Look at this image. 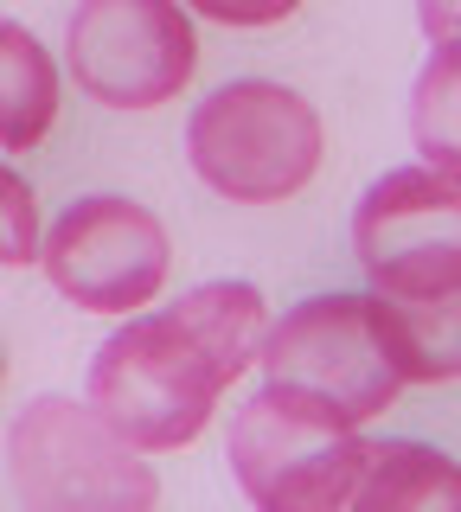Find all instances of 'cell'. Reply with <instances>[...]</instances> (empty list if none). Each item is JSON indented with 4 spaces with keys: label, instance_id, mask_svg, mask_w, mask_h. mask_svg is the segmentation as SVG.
<instances>
[{
    "label": "cell",
    "instance_id": "cell-10",
    "mask_svg": "<svg viewBox=\"0 0 461 512\" xmlns=\"http://www.w3.org/2000/svg\"><path fill=\"white\" fill-rule=\"evenodd\" d=\"M455 500H461V474L442 448H429V442H372L365 448V474L353 487V506L429 512V506H455Z\"/></svg>",
    "mask_w": 461,
    "mask_h": 512
},
{
    "label": "cell",
    "instance_id": "cell-13",
    "mask_svg": "<svg viewBox=\"0 0 461 512\" xmlns=\"http://www.w3.org/2000/svg\"><path fill=\"white\" fill-rule=\"evenodd\" d=\"M39 256V199L26 186V173H13L0 160V269H20Z\"/></svg>",
    "mask_w": 461,
    "mask_h": 512
},
{
    "label": "cell",
    "instance_id": "cell-16",
    "mask_svg": "<svg viewBox=\"0 0 461 512\" xmlns=\"http://www.w3.org/2000/svg\"><path fill=\"white\" fill-rule=\"evenodd\" d=\"M0 378H7V359H0Z\"/></svg>",
    "mask_w": 461,
    "mask_h": 512
},
{
    "label": "cell",
    "instance_id": "cell-5",
    "mask_svg": "<svg viewBox=\"0 0 461 512\" xmlns=\"http://www.w3.org/2000/svg\"><path fill=\"white\" fill-rule=\"evenodd\" d=\"M365 442L353 423L301 404V397L263 384L231 416V474L250 506L263 512H333L353 506L365 474Z\"/></svg>",
    "mask_w": 461,
    "mask_h": 512
},
{
    "label": "cell",
    "instance_id": "cell-9",
    "mask_svg": "<svg viewBox=\"0 0 461 512\" xmlns=\"http://www.w3.org/2000/svg\"><path fill=\"white\" fill-rule=\"evenodd\" d=\"M58 122V64L20 20H0V148L26 154Z\"/></svg>",
    "mask_w": 461,
    "mask_h": 512
},
{
    "label": "cell",
    "instance_id": "cell-4",
    "mask_svg": "<svg viewBox=\"0 0 461 512\" xmlns=\"http://www.w3.org/2000/svg\"><path fill=\"white\" fill-rule=\"evenodd\" d=\"M7 461L33 512H141L161 500L141 448L77 397H33L7 429Z\"/></svg>",
    "mask_w": 461,
    "mask_h": 512
},
{
    "label": "cell",
    "instance_id": "cell-1",
    "mask_svg": "<svg viewBox=\"0 0 461 512\" xmlns=\"http://www.w3.org/2000/svg\"><path fill=\"white\" fill-rule=\"evenodd\" d=\"M257 365L276 391L365 429L410 384L404 346L378 295H314L263 327Z\"/></svg>",
    "mask_w": 461,
    "mask_h": 512
},
{
    "label": "cell",
    "instance_id": "cell-2",
    "mask_svg": "<svg viewBox=\"0 0 461 512\" xmlns=\"http://www.w3.org/2000/svg\"><path fill=\"white\" fill-rule=\"evenodd\" d=\"M225 384V365L173 308L129 314V327H116L90 359V410L122 442L167 455V448L199 442Z\"/></svg>",
    "mask_w": 461,
    "mask_h": 512
},
{
    "label": "cell",
    "instance_id": "cell-3",
    "mask_svg": "<svg viewBox=\"0 0 461 512\" xmlns=\"http://www.w3.org/2000/svg\"><path fill=\"white\" fill-rule=\"evenodd\" d=\"M186 154L193 173L231 205H276L295 199L321 173L327 128L314 116L308 96L269 77H237L212 90L186 122Z\"/></svg>",
    "mask_w": 461,
    "mask_h": 512
},
{
    "label": "cell",
    "instance_id": "cell-7",
    "mask_svg": "<svg viewBox=\"0 0 461 512\" xmlns=\"http://www.w3.org/2000/svg\"><path fill=\"white\" fill-rule=\"evenodd\" d=\"M77 90L109 109H161L199 71V39L180 0H84L65 39Z\"/></svg>",
    "mask_w": 461,
    "mask_h": 512
},
{
    "label": "cell",
    "instance_id": "cell-6",
    "mask_svg": "<svg viewBox=\"0 0 461 512\" xmlns=\"http://www.w3.org/2000/svg\"><path fill=\"white\" fill-rule=\"evenodd\" d=\"M353 250L385 301L461 295V186L436 167H397L365 186L353 212Z\"/></svg>",
    "mask_w": 461,
    "mask_h": 512
},
{
    "label": "cell",
    "instance_id": "cell-11",
    "mask_svg": "<svg viewBox=\"0 0 461 512\" xmlns=\"http://www.w3.org/2000/svg\"><path fill=\"white\" fill-rule=\"evenodd\" d=\"M186 327L212 346V359L225 365V378H244L257 365V346H263V327H269V308H263V288L250 282H205L193 295H180Z\"/></svg>",
    "mask_w": 461,
    "mask_h": 512
},
{
    "label": "cell",
    "instance_id": "cell-8",
    "mask_svg": "<svg viewBox=\"0 0 461 512\" xmlns=\"http://www.w3.org/2000/svg\"><path fill=\"white\" fill-rule=\"evenodd\" d=\"M39 263L52 276V288L65 301H77V308L135 314L161 295V282L173 269V244H167V224L148 205L97 192V199H77L52 224Z\"/></svg>",
    "mask_w": 461,
    "mask_h": 512
},
{
    "label": "cell",
    "instance_id": "cell-14",
    "mask_svg": "<svg viewBox=\"0 0 461 512\" xmlns=\"http://www.w3.org/2000/svg\"><path fill=\"white\" fill-rule=\"evenodd\" d=\"M186 7L218 20V26H276V20H289L301 0H186Z\"/></svg>",
    "mask_w": 461,
    "mask_h": 512
},
{
    "label": "cell",
    "instance_id": "cell-12",
    "mask_svg": "<svg viewBox=\"0 0 461 512\" xmlns=\"http://www.w3.org/2000/svg\"><path fill=\"white\" fill-rule=\"evenodd\" d=\"M410 128H417L423 167H436V173H455L461 167V135H455V45H436L429 71L417 77Z\"/></svg>",
    "mask_w": 461,
    "mask_h": 512
},
{
    "label": "cell",
    "instance_id": "cell-15",
    "mask_svg": "<svg viewBox=\"0 0 461 512\" xmlns=\"http://www.w3.org/2000/svg\"><path fill=\"white\" fill-rule=\"evenodd\" d=\"M423 26L436 45H455V0H423Z\"/></svg>",
    "mask_w": 461,
    "mask_h": 512
}]
</instances>
